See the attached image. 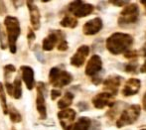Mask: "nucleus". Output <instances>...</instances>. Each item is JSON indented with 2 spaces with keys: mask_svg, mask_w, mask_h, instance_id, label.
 <instances>
[{
  "mask_svg": "<svg viewBox=\"0 0 146 130\" xmlns=\"http://www.w3.org/2000/svg\"><path fill=\"white\" fill-rule=\"evenodd\" d=\"M11 130H16V129H15V128H14V127H12V129H11Z\"/></svg>",
  "mask_w": 146,
  "mask_h": 130,
  "instance_id": "40",
  "label": "nucleus"
},
{
  "mask_svg": "<svg viewBox=\"0 0 146 130\" xmlns=\"http://www.w3.org/2000/svg\"><path fill=\"white\" fill-rule=\"evenodd\" d=\"M140 86H141V82L139 80H137V78H129L125 82L121 94L125 98L134 96V94H136L139 92Z\"/></svg>",
  "mask_w": 146,
  "mask_h": 130,
  "instance_id": "17",
  "label": "nucleus"
},
{
  "mask_svg": "<svg viewBox=\"0 0 146 130\" xmlns=\"http://www.w3.org/2000/svg\"><path fill=\"white\" fill-rule=\"evenodd\" d=\"M20 72H21L22 80L26 84V88L29 90H32L35 86L34 70L29 66H21L20 67Z\"/></svg>",
  "mask_w": 146,
  "mask_h": 130,
  "instance_id": "18",
  "label": "nucleus"
},
{
  "mask_svg": "<svg viewBox=\"0 0 146 130\" xmlns=\"http://www.w3.org/2000/svg\"><path fill=\"white\" fill-rule=\"evenodd\" d=\"M141 50H142V55H143V57H145L146 58V43L144 45H143V47H142V49H141Z\"/></svg>",
  "mask_w": 146,
  "mask_h": 130,
  "instance_id": "38",
  "label": "nucleus"
},
{
  "mask_svg": "<svg viewBox=\"0 0 146 130\" xmlns=\"http://www.w3.org/2000/svg\"><path fill=\"white\" fill-rule=\"evenodd\" d=\"M102 68V61L100 56L94 55L90 60H88L87 67H86V75L90 77H94L98 75Z\"/></svg>",
  "mask_w": 146,
  "mask_h": 130,
  "instance_id": "14",
  "label": "nucleus"
},
{
  "mask_svg": "<svg viewBox=\"0 0 146 130\" xmlns=\"http://www.w3.org/2000/svg\"><path fill=\"white\" fill-rule=\"evenodd\" d=\"M36 108L39 116L42 120L47 118V106L45 101V84L44 82H39L37 84V98H36Z\"/></svg>",
  "mask_w": 146,
  "mask_h": 130,
  "instance_id": "7",
  "label": "nucleus"
},
{
  "mask_svg": "<svg viewBox=\"0 0 146 130\" xmlns=\"http://www.w3.org/2000/svg\"><path fill=\"white\" fill-rule=\"evenodd\" d=\"M110 4H113L115 6H125V5H128V2L129 1H123V0H110Z\"/></svg>",
  "mask_w": 146,
  "mask_h": 130,
  "instance_id": "31",
  "label": "nucleus"
},
{
  "mask_svg": "<svg viewBox=\"0 0 146 130\" xmlns=\"http://www.w3.org/2000/svg\"><path fill=\"white\" fill-rule=\"evenodd\" d=\"M68 10L77 18H83L88 16L94 12V5L90 3H84V1H73L69 4Z\"/></svg>",
  "mask_w": 146,
  "mask_h": 130,
  "instance_id": "6",
  "label": "nucleus"
},
{
  "mask_svg": "<svg viewBox=\"0 0 146 130\" xmlns=\"http://www.w3.org/2000/svg\"><path fill=\"white\" fill-rule=\"evenodd\" d=\"M0 104H1L2 110H3L4 114H8V104L7 99H6V94H5V88L2 82H0Z\"/></svg>",
  "mask_w": 146,
  "mask_h": 130,
  "instance_id": "23",
  "label": "nucleus"
},
{
  "mask_svg": "<svg viewBox=\"0 0 146 130\" xmlns=\"http://www.w3.org/2000/svg\"><path fill=\"white\" fill-rule=\"evenodd\" d=\"M140 3L143 5V7L145 8V13H146V0H141L140 1Z\"/></svg>",
  "mask_w": 146,
  "mask_h": 130,
  "instance_id": "39",
  "label": "nucleus"
},
{
  "mask_svg": "<svg viewBox=\"0 0 146 130\" xmlns=\"http://www.w3.org/2000/svg\"><path fill=\"white\" fill-rule=\"evenodd\" d=\"M5 90L7 92L8 96H12V94H13V86H12V84H10L9 82H5Z\"/></svg>",
  "mask_w": 146,
  "mask_h": 130,
  "instance_id": "32",
  "label": "nucleus"
},
{
  "mask_svg": "<svg viewBox=\"0 0 146 130\" xmlns=\"http://www.w3.org/2000/svg\"><path fill=\"white\" fill-rule=\"evenodd\" d=\"M49 82L54 88H62L73 82V76L67 71H63L58 67H54L49 73Z\"/></svg>",
  "mask_w": 146,
  "mask_h": 130,
  "instance_id": "3",
  "label": "nucleus"
},
{
  "mask_svg": "<svg viewBox=\"0 0 146 130\" xmlns=\"http://www.w3.org/2000/svg\"><path fill=\"white\" fill-rule=\"evenodd\" d=\"M33 52H34L35 56H36L37 60L40 62L41 64H45L46 63V60H45V57L43 55L42 51H41V48L39 45H35L34 48H33Z\"/></svg>",
  "mask_w": 146,
  "mask_h": 130,
  "instance_id": "25",
  "label": "nucleus"
},
{
  "mask_svg": "<svg viewBox=\"0 0 146 130\" xmlns=\"http://www.w3.org/2000/svg\"><path fill=\"white\" fill-rule=\"evenodd\" d=\"M73 100H74V94L70 92H67L65 94H64L63 98H62L61 99L58 101L59 109H61V110L67 109L70 105L73 103Z\"/></svg>",
  "mask_w": 146,
  "mask_h": 130,
  "instance_id": "19",
  "label": "nucleus"
},
{
  "mask_svg": "<svg viewBox=\"0 0 146 130\" xmlns=\"http://www.w3.org/2000/svg\"><path fill=\"white\" fill-rule=\"evenodd\" d=\"M12 2H13L14 6H15L16 8H18L20 5H23V3H24V1H12Z\"/></svg>",
  "mask_w": 146,
  "mask_h": 130,
  "instance_id": "36",
  "label": "nucleus"
},
{
  "mask_svg": "<svg viewBox=\"0 0 146 130\" xmlns=\"http://www.w3.org/2000/svg\"><path fill=\"white\" fill-rule=\"evenodd\" d=\"M121 84V78L118 76H110L104 82V90L111 96H116L119 86Z\"/></svg>",
  "mask_w": 146,
  "mask_h": 130,
  "instance_id": "16",
  "label": "nucleus"
},
{
  "mask_svg": "<svg viewBox=\"0 0 146 130\" xmlns=\"http://www.w3.org/2000/svg\"><path fill=\"white\" fill-rule=\"evenodd\" d=\"M8 114H9L10 120L13 123H20L22 121V116L19 111L13 106V104H10L8 106Z\"/></svg>",
  "mask_w": 146,
  "mask_h": 130,
  "instance_id": "21",
  "label": "nucleus"
},
{
  "mask_svg": "<svg viewBox=\"0 0 146 130\" xmlns=\"http://www.w3.org/2000/svg\"><path fill=\"white\" fill-rule=\"evenodd\" d=\"M6 12H7V10H6L5 4L3 1H0V15H4Z\"/></svg>",
  "mask_w": 146,
  "mask_h": 130,
  "instance_id": "34",
  "label": "nucleus"
},
{
  "mask_svg": "<svg viewBox=\"0 0 146 130\" xmlns=\"http://www.w3.org/2000/svg\"><path fill=\"white\" fill-rule=\"evenodd\" d=\"M139 17V8L137 4H128L125 6L124 9L120 12L118 18V25L120 27H124L130 24H134L137 22Z\"/></svg>",
  "mask_w": 146,
  "mask_h": 130,
  "instance_id": "5",
  "label": "nucleus"
},
{
  "mask_svg": "<svg viewBox=\"0 0 146 130\" xmlns=\"http://www.w3.org/2000/svg\"><path fill=\"white\" fill-rule=\"evenodd\" d=\"M13 86V96L15 99H20L22 98V82L19 77H16L14 78V82L12 84Z\"/></svg>",
  "mask_w": 146,
  "mask_h": 130,
  "instance_id": "20",
  "label": "nucleus"
},
{
  "mask_svg": "<svg viewBox=\"0 0 146 130\" xmlns=\"http://www.w3.org/2000/svg\"><path fill=\"white\" fill-rule=\"evenodd\" d=\"M137 56H138V53L135 50H129L126 53H124V57L126 59H135L137 58Z\"/></svg>",
  "mask_w": 146,
  "mask_h": 130,
  "instance_id": "30",
  "label": "nucleus"
},
{
  "mask_svg": "<svg viewBox=\"0 0 146 130\" xmlns=\"http://www.w3.org/2000/svg\"><path fill=\"white\" fill-rule=\"evenodd\" d=\"M69 48V45H68V42L66 41V38H63L59 41L58 45H57V49L61 52H65V51L68 50Z\"/></svg>",
  "mask_w": 146,
  "mask_h": 130,
  "instance_id": "28",
  "label": "nucleus"
},
{
  "mask_svg": "<svg viewBox=\"0 0 146 130\" xmlns=\"http://www.w3.org/2000/svg\"><path fill=\"white\" fill-rule=\"evenodd\" d=\"M133 44V38L125 33H113L106 39V49L112 55L124 54L129 51Z\"/></svg>",
  "mask_w": 146,
  "mask_h": 130,
  "instance_id": "1",
  "label": "nucleus"
},
{
  "mask_svg": "<svg viewBox=\"0 0 146 130\" xmlns=\"http://www.w3.org/2000/svg\"><path fill=\"white\" fill-rule=\"evenodd\" d=\"M140 130H146V128H143V129H140Z\"/></svg>",
  "mask_w": 146,
  "mask_h": 130,
  "instance_id": "41",
  "label": "nucleus"
},
{
  "mask_svg": "<svg viewBox=\"0 0 146 130\" xmlns=\"http://www.w3.org/2000/svg\"><path fill=\"white\" fill-rule=\"evenodd\" d=\"M36 39V35H35L34 31H33L32 28L28 29V34H27V40H28V45L29 47H32V43L35 41Z\"/></svg>",
  "mask_w": 146,
  "mask_h": 130,
  "instance_id": "29",
  "label": "nucleus"
},
{
  "mask_svg": "<svg viewBox=\"0 0 146 130\" xmlns=\"http://www.w3.org/2000/svg\"><path fill=\"white\" fill-rule=\"evenodd\" d=\"M142 106H143V109L146 111V92L143 96V98H142Z\"/></svg>",
  "mask_w": 146,
  "mask_h": 130,
  "instance_id": "37",
  "label": "nucleus"
},
{
  "mask_svg": "<svg viewBox=\"0 0 146 130\" xmlns=\"http://www.w3.org/2000/svg\"><path fill=\"white\" fill-rule=\"evenodd\" d=\"M63 38H66L65 34L61 30H55L52 31L46 38L43 39L42 42V50L50 52L55 47H57L59 41Z\"/></svg>",
  "mask_w": 146,
  "mask_h": 130,
  "instance_id": "8",
  "label": "nucleus"
},
{
  "mask_svg": "<svg viewBox=\"0 0 146 130\" xmlns=\"http://www.w3.org/2000/svg\"><path fill=\"white\" fill-rule=\"evenodd\" d=\"M4 25L7 34V47L12 54H15L17 51V40L21 34L20 22L14 16H7L4 19Z\"/></svg>",
  "mask_w": 146,
  "mask_h": 130,
  "instance_id": "2",
  "label": "nucleus"
},
{
  "mask_svg": "<svg viewBox=\"0 0 146 130\" xmlns=\"http://www.w3.org/2000/svg\"><path fill=\"white\" fill-rule=\"evenodd\" d=\"M102 20L100 18L96 17L92 20H88L83 27V32L87 36H92L96 35L102 30Z\"/></svg>",
  "mask_w": 146,
  "mask_h": 130,
  "instance_id": "15",
  "label": "nucleus"
},
{
  "mask_svg": "<svg viewBox=\"0 0 146 130\" xmlns=\"http://www.w3.org/2000/svg\"><path fill=\"white\" fill-rule=\"evenodd\" d=\"M90 54V48L87 45H83V46L79 47L77 50V52L74 54L71 58V63L72 66L76 68H81L82 66L85 64L86 62V59Z\"/></svg>",
  "mask_w": 146,
  "mask_h": 130,
  "instance_id": "11",
  "label": "nucleus"
},
{
  "mask_svg": "<svg viewBox=\"0 0 146 130\" xmlns=\"http://www.w3.org/2000/svg\"><path fill=\"white\" fill-rule=\"evenodd\" d=\"M60 124H61L63 130H71L74 125V121L76 118V111L72 108H67L61 110L57 114Z\"/></svg>",
  "mask_w": 146,
  "mask_h": 130,
  "instance_id": "9",
  "label": "nucleus"
},
{
  "mask_svg": "<svg viewBox=\"0 0 146 130\" xmlns=\"http://www.w3.org/2000/svg\"><path fill=\"white\" fill-rule=\"evenodd\" d=\"M27 7L29 9V15H30V22L32 25L33 30H39L41 26V13L39 10L38 6L33 1H26Z\"/></svg>",
  "mask_w": 146,
  "mask_h": 130,
  "instance_id": "12",
  "label": "nucleus"
},
{
  "mask_svg": "<svg viewBox=\"0 0 146 130\" xmlns=\"http://www.w3.org/2000/svg\"><path fill=\"white\" fill-rule=\"evenodd\" d=\"M92 102L96 108L104 109L106 106H110V107L113 106L115 99H114L113 96L104 92H100V94H96V96H94L92 99Z\"/></svg>",
  "mask_w": 146,
  "mask_h": 130,
  "instance_id": "10",
  "label": "nucleus"
},
{
  "mask_svg": "<svg viewBox=\"0 0 146 130\" xmlns=\"http://www.w3.org/2000/svg\"><path fill=\"white\" fill-rule=\"evenodd\" d=\"M140 72L142 74H146V60H145V62L143 63V65L141 66V68H140Z\"/></svg>",
  "mask_w": 146,
  "mask_h": 130,
  "instance_id": "35",
  "label": "nucleus"
},
{
  "mask_svg": "<svg viewBox=\"0 0 146 130\" xmlns=\"http://www.w3.org/2000/svg\"><path fill=\"white\" fill-rule=\"evenodd\" d=\"M0 48L2 50H5L7 48V41H6V36L4 34V31L2 30L1 26H0Z\"/></svg>",
  "mask_w": 146,
  "mask_h": 130,
  "instance_id": "27",
  "label": "nucleus"
},
{
  "mask_svg": "<svg viewBox=\"0 0 146 130\" xmlns=\"http://www.w3.org/2000/svg\"><path fill=\"white\" fill-rule=\"evenodd\" d=\"M16 72V68L13 65H6L4 67V78L5 82H9V78L11 75Z\"/></svg>",
  "mask_w": 146,
  "mask_h": 130,
  "instance_id": "24",
  "label": "nucleus"
},
{
  "mask_svg": "<svg viewBox=\"0 0 146 130\" xmlns=\"http://www.w3.org/2000/svg\"><path fill=\"white\" fill-rule=\"evenodd\" d=\"M61 26L65 27V28H76L78 25V19L75 17H71V16H65L60 22Z\"/></svg>",
  "mask_w": 146,
  "mask_h": 130,
  "instance_id": "22",
  "label": "nucleus"
},
{
  "mask_svg": "<svg viewBox=\"0 0 146 130\" xmlns=\"http://www.w3.org/2000/svg\"><path fill=\"white\" fill-rule=\"evenodd\" d=\"M140 112L141 107L138 104H133L126 107L121 112L119 118L116 120V126L118 128H121V127L133 124L138 119V117L140 116Z\"/></svg>",
  "mask_w": 146,
  "mask_h": 130,
  "instance_id": "4",
  "label": "nucleus"
},
{
  "mask_svg": "<svg viewBox=\"0 0 146 130\" xmlns=\"http://www.w3.org/2000/svg\"><path fill=\"white\" fill-rule=\"evenodd\" d=\"M100 126L96 120H92L86 116L80 117L79 120L73 125L71 130H100Z\"/></svg>",
  "mask_w": 146,
  "mask_h": 130,
  "instance_id": "13",
  "label": "nucleus"
},
{
  "mask_svg": "<svg viewBox=\"0 0 146 130\" xmlns=\"http://www.w3.org/2000/svg\"><path fill=\"white\" fill-rule=\"evenodd\" d=\"M137 68H138V65H137L136 62H133V63H129L125 66V72L129 74H135L137 71Z\"/></svg>",
  "mask_w": 146,
  "mask_h": 130,
  "instance_id": "26",
  "label": "nucleus"
},
{
  "mask_svg": "<svg viewBox=\"0 0 146 130\" xmlns=\"http://www.w3.org/2000/svg\"><path fill=\"white\" fill-rule=\"evenodd\" d=\"M61 90H51V98L52 100H55L57 98H60L61 96Z\"/></svg>",
  "mask_w": 146,
  "mask_h": 130,
  "instance_id": "33",
  "label": "nucleus"
}]
</instances>
